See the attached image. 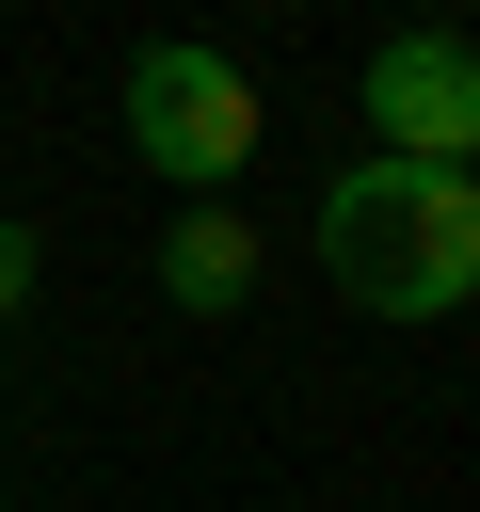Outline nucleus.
I'll return each instance as SVG.
<instances>
[{
    "instance_id": "1",
    "label": "nucleus",
    "mask_w": 480,
    "mask_h": 512,
    "mask_svg": "<svg viewBox=\"0 0 480 512\" xmlns=\"http://www.w3.org/2000/svg\"><path fill=\"white\" fill-rule=\"evenodd\" d=\"M320 272L368 320H448L480 304V176H416V160H352L320 192Z\"/></svg>"
},
{
    "instance_id": "2",
    "label": "nucleus",
    "mask_w": 480,
    "mask_h": 512,
    "mask_svg": "<svg viewBox=\"0 0 480 512\" xmlns=\"http://www.w3.org/2000/svg\"><path fill=\"white\" fill-rule=\"evenodd\" d=\"M128 144L192 192V208H224V176L256 160V80H240V48H192V32H160L144 64H128Z\"/></svg>"
},
{
    "instance_id": "3",
    "label": "nucleus",
    "mask_w": 480,
    "mask_h": 512,
    "mask_svg": "<svg viewBox=\"0 0 480 512\" xmlns=\"http://www.w3.org/2000/svg\"><path fill=\"white\" fill-rule=\"evenodd\" d=\"M368 160H416V176L480 160V32H384L368 48Z\"/></svg>"
},
{
    "instance_id": "4",
    "label": "nucleus",
    "mask_w": 480,
    "mask_h": 512,
    "mask_svg": "<svg viewBox=\"0 0 480 512\" xmlns=\"http://www.w3.org/2000/svg\"><path fill=\"white\" fill-rule=\"evenodd\" d=\"M160 288H176L192 320H224V304L256 288V224H240V208H176V240H160Z\"/></svg>"
},
{
    "instance_id": "5",
    "label": "nucleus",
    "mask_w": 480,
    "mask_h": 512,
    "mask_svg": "<svg viewBox=\"0 0 480 512\" xmlns=\"http://www.w3.org/2000/svg\"><path fill=\"white\" fill-rule=\"evenodd\" d=\"M16 304H32V224L0 208V320H16Z\"/></svg>"
},
{
    "instance_id": "6",
    "label": "nucleus",
    "mask_w": 480,
    "mask_h": 512,
    "mask_svg": "<svg viewBox=\"0 0 480 512\" xmlns=\"http://www.w3.org/2000/svg\"><path fill=\"white\" fill-rule=\"evenodd\" d=\"M464 176H480V160H464Z\"/></svg>"
}]
</instances>
